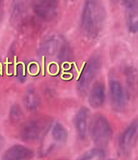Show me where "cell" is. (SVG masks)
Listing matches in <instances>:
<instances>
[{
	"mask_svg": "<svg viewBox=\"0 0 138 160\" xmlns=\"http://www.w3.org/2000/svg\"><path fill=\"white\" fill-rule=\"evenodd\" d=\"M3 9V0H0V17L2 16V13Z\"/></svg>",
	"mask_w": 138,
	"mask_h": 160,
	"instance_id": "obj_19",
	"label": "cell"
},
{
	"mask_svg": "<svg viewBox=\"0 0 138 160\" xmlns=\"http://www.w3.org/2000/svg\"><path fill=\"white\" fill-rule=\"evenodd\" d=\"M34 11L44 19H50L56 14L58 0H34Z\"/></svg>",
	"mask_w": 138,
	"mask_h": 160,
	"instance_id": "obj_5",
	"label": "cell"
},
{
	"mask_svg": "<svg viewBox=\"0 0 138 160\" xmlns=\"http://www.w3.org/2000/svg\"><path fill=\"white\" fill-rule=\"evenodd\" d=\"M11 117L12 120L14 121H18L21 119L22 117V112L19 106H14L12 107L11 111Z\"/></svg>",
	"mask_w": 138,
	"mask_h": 160,
	"instance_id": "obj_16",
	"label": "cell"
},
{
	"mask_svg": "<svg viewBox=\"0 0 138 160\" xmlns=\"http://www.w3.org/2000/svg\"><path fill=\"white\" fill-rule=\"evenodd\" d=\"M111 98L113 103L117 107H123L126 102L127 96L123 86L117 81H112L109 83Z\"/></svg>",
	"mask_w": 138,
	"mask_h": 160,
	"instance_id": "obj_10",
	"label": "cell"
},
{
	"mask_svg": "<svg viewBox=\"0 0 138 160\" xmlns=\"http://www.w3.org/2000/svg\"><path fill=\"white\" fill-rule=\"evenodd\" d=\"M101 63L98 57H93L85 65L78 81V89L81 94L87 93L90 84L98 75Z\"/></svg>",
	"mask_w": 138,
	"mask_h": 160,
	"instance_id": "obj_4",
	"label": "cell"
},
{
	"mask_svg": "<svg viewBox=\"0 0 138 160\" xmlns=\"http://www.w3.org/2000/svg\"><path fill=\"white\" fill-rule=\"evenodd\" d=\"M24 103L30 111L36 110L39 107L40 98L34 89H28L24 96Z\"/></svg>",
	"mask_w": 138,
	"mask_h": 160,
	"instance_id": "obj_13",
	"label": "cell"
},
{
	"mask_svg": "<svg viewBox=\"0 0 138 160\" xmlns=\"http://www.w3.org/2000/svg\"><path fill=\"white\" fill-rule=\"evenodd\" d=\"M125 7L137 5V0H123Z\"/></svg>",
	"mask_w": 138,
	"mask_h": 160,
	"instance_id": "obj_18",
	"label": "cell"
},
{
	"mask_svg": "<svg viewBox=\"0 0 138 160\" xmlns=\"http://www.w3.org/2000/svg\"><path fill=\"white\" fill-rule=\"evenodd\" d=\"M106 157L105 151L101 148H93L85 153L82 157L81 159H103Z\"/></svg>",
	"mask_w": 138,
	"mask_h": 160,
	"instance_id": "obj_15",
	"label": "cell"
},
{
	"mask_svg": "<svg viewBox=\"0 0 138 160\" xmlns=\"http://www.w3.org/2000/svg\"><path fill=\"white\" fill-rule=\"evenodd\" d=\"M44 127L39 121L32 120L25 124L21 129V137L27 141H34L41 135Z\"/></svg>",
	"mask_w": 138,
	"mask_h": 160,
	"instance_id": "obj_8",
	"label": "cell"
},
{
	"mask_svg": "<svg viewBox=\"0 0 138 160\" xmlns=\"http://www.w3.org/2000/svg\"><path fill=\"white\" fill-rule=\"evenodd\" d=\"M90 114V110L86 107H82L77 112L75 119V126L81 139H85L88 134Z\"/></svg>",
	"mask_w": 138,
	"mask_h": 160,
	"instance_id": "obj_7",
	"label": "cell"
},
{
	"mask_svg": "<svg viewBox=\"0 0 138 160\" xmlns=\"http://www.w3.org/2000/svg\"><path fill=\"white\" fill-rule=\"evenodd\" d=\"M17 75H18V78H19L20 81L21 82H24L25 81L26 77H25V74H24V66L21 63L18 65L17 67Z\"/></svg>",
	"mask_w": 138,
	"mask_h": 160,
	"instance_id": "obj_17",
	"label": "cell"
},
{
	"mask_svg": "<svg viewBox=\"0 0 138 160\" xmlns=\"http://www.w3.org/2000/svg\"><path fill=\"white\" fill-rule=\"evenodd\" d=\"M34 156L31 149L21 145H16L7 149L3 156L4 159H27Z\"/></svg>",
	"mask_w": 138,
	"mask_h": 160,
	"instance_id": "obj_9",
	"label": "cell"
},
{
	"mask_svg": "<svg viewBox=\"0 0 138 160\" xmlns=\"http://www.w3.org/2000/svg\"><path fill=\"white\" fill-rule=\"evenodd\" d=\"M137 124L132 122L130 126L126 129L120 139V149L123 153L126 154L132 148L137 139Z\"/></svg>",
	"mask_w": 138,
	"mask_h": 160,
	"instance_id": "obj_6",
	"label": "cell"
},
{
	"mask_svg": "<svg viewBox=\"0 0 138 160\" xmlns=\"http://www.w3.org/2000/svg\"><path fill=\"white\" fill-rule=\"evenodd\" d=\"M69 1H71V2H74V1H75V0H69Z\"/></svg>",
	"mask_w": 138,
	"mask_h": 160,
	"instance_id": "obj_20",
	"label": "cell"
},
{
	"mask_svg": "<svg viewBox=\"0 0 138 160\" xmlns=\"http://www.w3.org/2000/svg\"><path fill=\"white\" fill-rule=\"evenodd\" d=\"M126 18L129 30L133 33L138 30L137 6H130L126 8Z\"/></svg>",
	"mask_w": 138,
	"mask_h": 160,
	"instance_id": "obj_12",
	"label": "cell"
},
{
	"mask_svg": "<svg viewBox=\"0 0 138 160\" xmlns=\"http://www.w3.org/2000/svg\"><path fill=\"white\" fill-rule=\"evenodd\" d=\"M88 131L91 139L99 147L108 145L113 136L111 126L104 117L97 115L89 123Z\"/></svg>",
	"mask_w": 138,
	"mask_h": 160,
	"instance_id": "obj_3",
	"label": "cell"
},
{
	"mask_svg": "<svg viewBox=\"0 0 138 160\" xmlns=\"http://www.w3.org/2000/svg\"><path fill=\"white\" fill-rule=\"evenodd\" d=\"M68 139V132L62 124L55 122L52 125L46 134L40 147V153L43 156H46L52 153L54 149L64 144Z\"/></svg>",
	"mask_w": 138,
	"mask_h": 160,
	"instance_id": "obj_2",
	"label": "cell"
},
{
	"mask_svg": "<svg viewBox=\"0 0 138 160\" xmlns=\"http://www.w3.org/2000/svg\"><path fill=\"white\" fill-rule=\"evenodd\" d=\"M106 20V11L99 0H86L82 14V29L90 38L97 37Z\"/></svg>",
	"mask_w": 138,
	"mask_h": 160,
	"instance_id": "obj_1",
	"label": "cell"
},
{
	"mask_svg": "<svg viewBox=\"0 0 138 160\" xmlns=\"http://www.w3.org/2000/svg\"><path fill=\"white\" fill-rule=\"evenodd\" d=\"M105 98L106 95L104 87L101 83H97L93 86L90 92L88 98L89 104L95 108L101 107L104 103Z\"/></svg>",
	"mask_w": 138,
	"mask_h": 160,
	"instance_id": "obj_11",
	"label": "cell"
},
{
	"mask_svg": "<svg viewBox=\"0 0 138 160\" xmlns=\"http://www.w3.org/2000/svg\"><path fill=\"white\" fill-rule=\"evenodd\" d=\"M59 44H60V41L58 39V38L52 37V38H48L43 45V52L47 55H53L58 51Z\"/></svg>",
	"mask_w": 138,
	"mask_h": 160,
	"instance_id": "obj_14",
	"label": "cell"
}]
</instances>
